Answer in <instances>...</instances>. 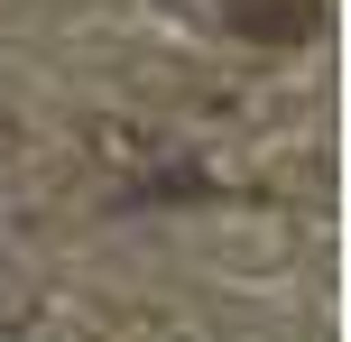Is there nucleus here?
<instances>
[{
  "label": "nucleus",
  "instance_id": "nucleus-1",
  "mask_svg": "<svg viewBox=\"0 0 351 342\" xmlns=\"http://www.w3.org/2000/svg\"><path fill=\"white\" fill-rule=\"evenodd\" d=\"M222 28L250 47H315L333 28V10L324 0H222Z\"/></svg>",
  "mask_w": 351,
  "mask_h": 342
}]
</instances>
